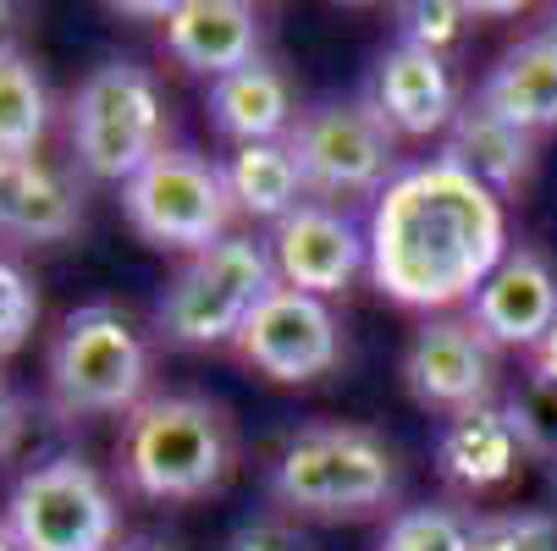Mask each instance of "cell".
I'll return each mask as SVG.
<instances>
[{
    "label": "cell",
    "mask_w": 557,
    "mask_h": 551,
    "mask_svg": "<svg viewBox=\"0 0 557 551\" xmlns=\"http://www.w3.org/2000/svg\"><path fill=\"white\" fill-rule=\"evenodd\" d=\"M370 281L404 309L453 314L508 254L503 199L458 161L404 166L370 204Z\"/></svg>",
    "instance_id": "cell-1"
},
{
    "label": "cell",
    "mask_w": 557,
    "mask_h": 551,
    "mask_svg": "<svg viewBox=\"0 0 557 551\" xmlns=\"http://www.w3.org/2000/svg\"><path fill=\"white\" fill-rule=\"evenodd\" d=\"M265 491L287 518H321V524H354L397 508L404 497V458L397 447L370 430V425H343L321 419L293 430L271 468H265Z\"/></svg>",
    "instance_id": "cell-2"
},
{
    "label": "cell",
    "mask_w": 557,
    "mask_h": 551,
    "mask_svg": "<svg viewBox=\"0 0 557 551\" xmlns=\"http://www.w3.org/2000/svg\"><path fill=\"white\" fill-rule=\"evenodd\" d=\"M237 463L232 414L199 391H154L116 436V475L144 502L215 497Z\"/></svg>",
    "instance_id": "cell-3"
},
{
    "label": "cell",
    "mask_w": 557,
    "mask_h": 551,
    "mask_svg": "<svg viewBox=\"0 0 557 551\" xmlns=\"http://www.w3.org/2000/svg\"><path fill=\"white\" fill-rule=\"evenodd\" d=\"M149 348L133 314L111 298L77 303L45 364V398L61 419H100V414H133L149 398Z\"/></svg>",
    "instance_id": "cell-4"
},
{
    "label": "cell",
    "mask_w": 557,
    "mask_h": 551,
    "mask_svg": "<svg viewBox=\"0 0 557 551\" xmlns=\"http://www.w3.org/2000/svg\"><path fill=\"white\" fill-rule=\"evenodd\" d=\"M66 138L84 177L127 188L166 149V100L154 72L122 55L100 61L66 105Z\"/></svg>",
    "instance_id": "cell-5"
},
{
    "label": "cell",
    "mask_w": 557,
    "mask_h": 551,
    "mask_svg": "<svg viewBox=\"0 0 557 551\" xmlns=\"http://www.w3.org/2000/svg\"><path fill=\"white\" fill-rule=\"evenodd\" d=\"M271 287H282L271 243L249 238V231H232L226 243L183 260V271L166 281L161 303H154V337L188 353L232 348Z\"/></svg>",
    "instance_id": "cell-6"
},
{
    "label": "cell",
    "mask_w": 557,
    "mask_h": 551,
    "mask_svg": "<svg viewBox=\"0 0 557 551\" xmlns=\"http://www.w3.org/2000/svg\"><path fill=\"white\" fill-rule=\"evenodd\" d=\"M0 524L17 535L23 551H116L122 546V502L100 468L77 452H50L34 468H23Z\"/></svg>",
    "instance_id": "cell-7"
},
{
    "label": "cell",
    "mask_w": 557,
    "mask_h": 551,
    "mask_svg": "<svg viewBox=\"0 0 557 551\" xmlns=\"http://www.w3.org/2000/svg\"><path fill=\"white\" fill-rule=\"evenodd\" d=\"M122 215L149 249L194 260L232 238L237 204H232L226 172L215 161H205V154H194L183 143H166L122 188Z\"/></svg>",
    "instance_id": "cell-8"
},
{
    "label": "cell",
    "mask_w": 557,
    "mask_h": 551,
    "mask_svg": "<svg viewBox=\"0 0 557 551\" xmlns=\"http://www.w3.org/2000/svg\"><path fill=\"white\" fill-rule=\"evenodd\" d=\"M287 149L298 161L304 193L314 204H337L343 199H381L386 183L404 172L397 166V133L381 122L370 95L354 100H321L298 111Z\"/></svg>",
    "instance_id": "cell-9"
},
{
    "label": "cell",
    "mask_w": 557,
    "mask_h": 551,
    "mask_svg": "<svg viewBox=\"0 0 557 551\" xmlns=\"http://www.w3.org/2000/svg\"><path fill=\"white\" fill-rule=\"evenodd\" d=\"M232 353L276 386H309L343 364V321L326 298L271 287L265 303L249 314V326L237 331Z\"/></svg>",
    "instance_id": "cell-10"
},
{
    "label": "cell",
    "mask_w": 557,
    "mask_h": 551,
    "mask_svg": "<svg viewBox=\"0 0 557 551\" xmlns=\"http://www.w3.org/2000/svg\"><path fill=\"white\" fill-rule=\"evenodd\" d=\"M497 353L503 348L474 331L469 314H425L404 348V386L420 409L453 419L463 409L497 403Z\"/></svg>",
    "instance_id": "cell-11"
},
{
    "label": "cell",
    "mask_w": 557,
    "mask_h": 551,
    "mask_svg": "<svg viewBox=\"0 0 557 551\" xmlns=\"http://www.w3.org/2000/svg\"><path fill=\"white\" fill-rule=\"evenodd\" d=\"M265 243L276 260V281L314 298L343 292L370 265V238L359 231V221L337 204H314V199H304L282 226H271Z\"/></svg>",
    "instance_id": "cell-12"
},
{
    "label": "cell",
    "mask_w": 557,
    "mask_h": 551,
    "mask_svg": "<svg viewBox=\"0 0 557 551\" xmlns=\"http://www.w3.org/2000/svg\"><path fill=\"white\" fill-rule=\"evenodd\" d=\"M431 463H436L447 491L492 497V491H503L524 475V463H535V452L524 447L508 403H481V409H463V414L442 419Z\"/></svg>",
    "instance_id": "cell-13"
},
{
    "label": "cell",
    "mask_w": 557,
    "mask_h": 551,
    "mask_svg": "<svg viewBox=\"0 0 557 551\" xmlns=\"http://www.w3.org/2000/svg\"><path fill=\"white\" fill-rule=\"evenodd\" d=\"M469 321L481 337H492V348H519L530 353L552 326H557V265L519 243L503 254V265L486 276V287L469 298Z\"/></svg>",
    "instance_id": "cell-14"
},
{
    "label": "cell",
    "mask_w": 557,
    "mask_h": 551,
    "mask_svg": "<svg viewBox=\"0 0 557 551\" xmlns=\"http://www.w3.org/2000/svg\"><path fill=\"white\" fill-rule=\"evenodd\" d=\"M370 105L381 111V122H386L397 138L447 133L453 116L463 111V105H458V84H453L447 55L420 50V45H409V39H392V45L375 55Z\"/></svg>",
    "instance_id": "cell-15"
},
{
    "label": "cell",
    "mask_w": 557,
    "mask_h": 551,
    "mask_svg": "<svg viewBox=\"0 0 557 551\" xmlns=\"http://www.w3.org/2000/svg\"><path fill=\"white\" fill-rule=\"evenodd\" d=\"M161 34L172 61L210 77V84L265 55V17L249 0H177Z\"/></svg>",
    "instance_id": "cell-16"
},
{
    "label": "cell",
    "mask_w": 557,
    "mask_h": 551,
    "mask_svg": "<svg viewBox=\"0 0 557 551\" xmlns=\"http://www.w3.org/2000/svg\"><path fill=\"white\" fill-rule=\"evenodd\" d=\"M77 226L84 199L55 166H45L39 154H0V243H66Z\"/></svg>",
    "instance_id": "cell-17"
},
{
    "label": "cell",
    "mask_w": 557,
    "mask_h": 551,
    "mask_svg": "<svg viewBox=\"0 0 557 551\" xmlns=\"http://www.w3.org/2000/svg\"><path fill=\"white\" fill-rule=\"evenodd\" d=\"M210 122H215L221 138H232V149H244V143H287V133L298 122V100H293L287 72L271 55H260L249 66L215 77L210 84Z\"/></svg>",
    "instance_id": "cell-18"
},
{
    "label": "cell",
    "mask_w": 557,
    "mask_h": 551,
    "mask_svg": "<svg viewBox=\"0 0 557 551\" xmlns=\"http://www.w3.org/2000/svg\"><path fill=\"white\" fill-rule=\"evenodd\" d=\"M447 161H458L474 183H486L497 199H519L535 177V133L492 116L481 100H469L447 127Z\"/></svg>",
    "instance_id": "cell-19"
},
{
    "label": "cell",
    "mask_w": 557,
    "mask_h": 551,
    "mask_svg": "<svg viewBox=\"0 0 557 551\" xmlns=\"http://www.w3.org/2000/svg\"><path fill=\"white\" fill-rule=\"evenodd\" d=\"M474 100L535 138L552 133L557 127V45L546 34H530L513 50H503V61L486 72V84L474 89Z\"/></svg>",
    "instance_id": "cell-20"
},
{
    "label": "cell",
    "mask_w": 557,
    "mask_h": 551,
    "mask_svg": "<svg viewBox=\"0 0 557 551\" xmlns=\"http://www.w3.org/2000/svg\"><path fill=\"white\" fill-rule=\"evenodd\" d=\"M221 172H226L237 215H249V221L282 226L304 204V177H298V161L287 143H244L221 161Z\"/></svg>",
    "instance_id": "cell-21"
},
{
    "label": "cell",
    "mask_w": 557,
    "mask_h": 551,
    "mask_svg": "<svg viewBox=\"0 0 557 551\" xmlns=\"http://www.w3.org/2000/svg\"><path fill=\"white\" fill-rule=\"evenodd\" d=\"M50 133V84L17 45L0 55V154H39Z\"/></svg>",
    "instance_id": "cell-22"
},
{
    "label": "cell",
    "mask_w": 557,
    "mask_h": 551,
    "mask_svg": "<svg viewBox=\"0 0 557 551\" xmlns=\"http://www.w3.org/2000/svg\"><path fill=\"white\" fill-rule=\"evenodd\" d=\"M375 551H474V518L458 502H414L397 508L375 540Z\"/></svg>",
    "instance_id": "cell-23"
},
{
    "label": "cell",
    "mask_w": 557,
    "mask_h": 551,
    "mask_svg": "<svg viewBox=\"0 0 557 551\" xmlns=\"http://www.w3.org/2000/svg\"><path fill=\"white\" fill-rule=\"evenodd\" d=\"M474 551H557L552 508H508L474 518Z\"/></svg>",
    "instance_id": "cell-24"
},
{
    "label": "cell",
    "mask_w": 557,
    "mask_h": 551,
    "mask_svg": "<svg viewBox=\"0 0 557 551\" xmlns=\"http://www.w3.org/2000/svg\"><path fill=\"white\" fill-rule=\"evenodd\" d=\"M474 17H481V7H458V0H414V7H397V39L447 55L469 34Z\"/></svg>",
    "instance_id": "cell-25"
},
{
    "label": "cell",
    "mask_w": 557,
    "mask_h": 551,
    "mask_svg": "<svg viewBox=\"0 0 557 551\" xmlns=\"http://www.w3.org/2000/svg\"><path fill=\"white\" fill-rule=\"evenodd\" d=\"M39 326V287L23 260L0 254V359H12Z\"/></svg>",
    "instance_id": "cell-26"
},
{
    "label": "cell",
    "mask_w": 557,
    "mask_h": 551,
    "mask_svg": "<svg viewBox=\"0 0 557 551\" xmlns=\"http://www.w3.org/2000/svg\"><path fill=\"white\" fill-rule=\"evenodd\" d=\"M221 551H321L314 546V535L287 518V513H265V518H249V524H237L232 540Z\"/></svg>",
    "instance_id": "cell-27"
},
{
    "label": "cell",
    "mask_w": 557,
    "mask_h": 551,
    "mask_svg": "<svg viewBox=\"0 0 557 551\" xmlns=\"http://www.w3.org/2000/svg\"><path fill=\"white\" fill-rule=\"evenodd\" d=\"M530 359V380L541 386V391H552V398H557V326L524 353Z\"/></svg>",
    "instance_id": "cell-28"
},
{
    "label": "cell",
    "mask_w": 557,
    "mask_h": 551,
    "mask_svg": "<svg viewBox=\"0 0 557 551\" xmlns=\"http://www.w3.org/2000/svg\"><path fill=\"white\" fill-rule=\"evenodd\" d=\"M17 436H23V403H17L12 380L0 375V458H7V452L17 447Z\"/></svg>",
    "instance_id": "cell-29"
},
{
    "label": "cell",
    "mask_w": 557,
    "mask_h": 551,
    "mask_svg": "<svg viewBox=\"0 0 557 551\" xmlns=\"http://www.w3.org/2000/svg\"><path fill=\"white\" fill-rule=\"evenodd\" d=\"M17 7H7V0H0V55H7V50H17Z\"/></svg>",
    "instance_id": "cell-30"
},
{
    "label": "cell",
    "mask_w": 557,
    "mask_h": 551,
    "mask_svg": "<svg viewBox=\"0 0 557 551\" xmlns=\"http://www.w3.org/2000/svg\"><path fill=\"white\" fill-rule=\"evenodd\" d=\"M116 551H177V546H166V540H154V535H144V540H122Z\"/></svg>",
    "instance_id": "cell-31"
},
{
    "label": "cell",
    "mask_w": 557,
    "mask_h": 551,
    "mask_svg": "<svg viewBox=\"0 0 557 551\" xmlns=\"http://www.w3.org/2000/svg\"><path fill=\"white\" fill-rule=\"evenodd\" d=\"M0 551H23V546H17V535H12L7 524H0Z\"/></svg>",
    "instance_id": "cell-32"
},
{
    "label": "cell",
    "mask_w": 557,
    "mask_h": 551,
    "mask_svg": "<svg viewBox=\"0 0 557 551\" xmlns=\"http://www.w3.org/2000/svg\"><path fill=\"white\" fill-rule=\"evenodd\" d=\"M541 34H546V39H552V45H557V12H552V23H546V28H541Z\"/></svg>",
    "instance_id": "cell-33"
}]
</instances>
